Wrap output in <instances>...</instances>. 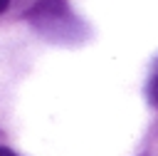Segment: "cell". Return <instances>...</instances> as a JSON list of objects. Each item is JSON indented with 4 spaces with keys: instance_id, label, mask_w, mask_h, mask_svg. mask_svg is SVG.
<instances>
[{
    "instance_id": "4",
    "label": "cell",
    "mask_w": 158,
    "mask_h": 156,
    "mask_svg": "<svg viewBox=\"0 0 158 156\" xmlns=\"http://www.w3.org/2000/svg\"><path fill=\"white\" fill-rule=\"evenodd\" d=\"M10 7V0H0V12H5Z\"/></svg>"
},
{
    "instance_id": "3",
    "label": "cell",
    "mask_w": 158,
    "mask_h": 156,
    "mask_svg": "<svg viewBox=\"0 0 158 156\" xmlns=\"http://www.w3.org/2000/svg\"><path fill=\"white\" fill-rule=\"evenodd\" d=\"M0 156H17L15 151H10L7 146H0Z\"/></svg>"
},
{
    "instance_id": "2",
    "label": "cell",
    "mask_w": 158,
    "mask_h": 156,
    "mask_svg": "<svg viewBox=\"0 0 158 156\" xmlns=\"http://www.w3.org/2000/svg\"><path fill=\"white\" fill-rule=\"evenodd\" d=\"M146 97H148V102H151L153 106H158V64H156V69H153V74H151V79H148Z\"/></svg>"
},
{
    "instance_id": "1",
    "label": "cell",
    "mask_w": 158,
    "mask_h": 156,
    "mask_svg": "<svg viewBox=\"0 0 158 156\" xmlns=\"http://www.w3.org/2000/svg\"><path fill=\"white\" fill-rule=\"evenodd\" d=\"M27 20L49 40H74V17L69 15L67 0H40L27 12Z\"/></svg>"
}]
</instances>
